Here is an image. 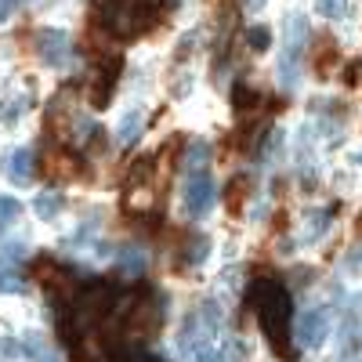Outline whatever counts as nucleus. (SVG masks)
<instances>
[{
  "label": "nucleus",
  "instance_id": "18",
  "mask_svg": "<svg viewBox=\"0 0 362 362\" xmlns=\"http://www.w3.org/2000/svg\"><path fill=\"white\" fill-rule=\"evenodd\" d=\"M329 218H334V210H315V214L308 218V232H305V239L308 243H315V239L329 228Z\"/></svg>",
  "mask_w": 362,
  "mask_h": 362
},
{
  "label": "nucleus",
  "instance_id": "3",
  "mask_svg": "<svg viewBox=\"0 0 362 362\" xmlns=\"http://www.w3.org/2000/svg\"><path fill=\"white\" fill-rule=\"evenodd\" d=\"M181 199H185V214H189V218H203L206 210H210V203H214V177H210L206 170L189 174Z\"/></svg>",
  "mask_w": 362,
  "mask_h": 362
},
{
  "label": "nucleus",
  "instance_id": "17",
  "mask_svg": "<svg viewBox=\"0 0 362 362\" xmlns=\"http://www.w3.org/2000/svg\"><path fill=\"white\" fill-rule=\"evenodd\" d=\"M232 105H235V112H250V109H261V105H264V98L257 95V90H250V87H235Z\"/></svg>",
  "mask_w": 362,
  "mask_h": 362
},
{
  "label": "nucleus",
  "instance_id": "21",
  "mask_svg": "<svg viewBox=\"0 0 362 362\" xmlns=\"http://www.w3.org/2000/svg\"><path fill=\"white\" fill-rule=\"evenodd\" d=\"M247 44H250V51H268L272 47V29H264V25L247 29Z\"/></svg>",
  "mask_w": 362,
  "mask_h": 362
},
{
  "label": "nucleus",
  "instance_id": "29",
  "mask_svg": "<svg viewBox=\"0 0 362 362\" xmlns=\"http://www.w3.org/2000/svg\"><path fill=\"white\" fill-rule=\"evenodd\" d=\"M247 8H264V0H243Z\"/></svg>",
  "mask_w": 362,
  "mask_h": 362
},
{
  "label": "nucleus",
  "instance_id": "30",
  "mask_svg": "<svg viewBox=\"0 0 362 362\" xmlns=\"http://www.w3.org/2000/svg\"><path fill=\"white\" fill-rule=\"evenodd\" d=\"M355 232H358V235H362V214H358V221H355Z\"/></svg>",
  "mask_w": 362,
  "mask_h": 362
},
{
  "label": "nucleus",
  "instance_id": "2",
  "mask_svg": "<svg viewBox=\"0 0 362 362\" xmlns=\"http://www.w3.org/2000/svg\"><path fill=\"white\" fill-rule=\"evenodd\" d=\"M329 337V315L326 308H308L293 319V344L305 348V351H315L322 341Z\"/></svg>",
  "mask_w": 362,
  "mask_h": 362
},
{
  "label": "nucleus",
  "instance_id": "20",
  "mask_svg": "<svg viewBox=\"0 0 362 362\" xmlns=\"http://www.w3.org/2000/svg\"><path fill=\"white\" fill-rule=\"evenodd\" d=\"M25 290V279L11 268H0V293H22Z\"/></svg>",
  "mask_w": 362,
  "mask_h": 362
},
{
  "label": "nucleus",
  "instance_id": "7",
  "mask_svg": "<svg viewBox=\"0 0 362 362\" xmlns=\"http://www.w3.org/2000/svg\"><path fill=\"white\" fill-rule=\"evenodd\" d=\"M37 279L44 283V290L51 297H66L73 290V279H69V272L62 264H54V261H40L37 264Z\"/></svg>",
  "mask_w": 362,
  "mask_h": 362
},
{
  "label": "nucleus",
  "instance_id": "13",
  "mask_svg": "<svg viewBox=\"0 0 362 362\" xmlns=\"http://www.w3.org/2000/svg\"><path fill=\"white\" fill-rule=\"evenodd\" d=\"M210 167V145L206 141H192L189 145V153H185V170L189 174H199Z\"/></svg>",
  "mask_w": 362,
  "mask_h": 362
},
{
  "label": "nucleus",
  "instance_id": "1",
  "mask_svg": "<svg viewBox=\"0 0 362 362\" xmlns=\"http://www.w3.org/2000/svg\"><path fill=\"white\" fill-rule=\"evenodd\" d=\"M247 305L257 312V322L264 329L268 344L276 348L279 358H293L290 341H293V300L283 283L276 279H254L247 290Z\"/></svg>",
  "mask_w": 362,
  "mask_h": 362
},
{
  "label": "nucleus",
  "instance_id": "10",
  "mask_svg": "<svg viewBox=\"0 0 362 362\" xmlns=\"http://www.w3.org/2000/svg\"><path fill=\"white\" fill-rule=\"evenodd\" d=\"M8 174H11L15 185H29V181H33V153H29V148H15Z\"/></svg>",
  "mask_w": 362,
  "mask_h": 362
},
{
  "label": "nucleus",
  "instance_id": "8",
  "mask_svg": "<svg viewBox=\"0 0 362 362\" xmlns=\"http://www.w3.org/2000/svg\"><path fill=\"white\" fill-rule=\"evenodd\" d=\"M22 351L33 358V362H62V355H58V348L40 334V329H29L25 341H22Z\"/></svg>",
  "mask_w": 362,
  "mask_h": 362
},
{
  "label": "nucleus",
  "instance_id": "28",
  "mask_svg": "<svg viewBox=\"0 0 362 362\" xmlns=\"http://www.w3.org/2000/svg\"><path fill=\"white\" fill-rule=\"evenodd\" d=\"M8 8H11V0H0V22L8 18Z\"/></svg>",
  "mask_w": 362,
  "mask_h": 362
},
{
  "label": "nucleus",
  "instance_id": "11",
  "mask_svg": "<svg viewBox=\"0 0 362 362\" xmlns=\"http://www.w3.org/2000/svg\"><path fill=\"white\" fill-rule=\"evenodd\" d=\"M141 119H145V116H141V109L124 112V119H119V127H116V145H124V148H127V145H134V141H138V134H141V127H145Z\"/></svg>",
  "mask_w": 362,
  "mask_h": 362
},
{
  "label": "nucleus",
  "instance_id": "6",
  "mask_svg": "<svg viewBox=\"0 0 362 362\" xmlns=\"http://www.w3.org/2000/svg\"><path fill=\"white\" fill-rule=\"evenodd\" d=\"M40 170H44V177H51V181H69V177L80 174V160H76L73 153H62V148H54V153H44Z\"/></svg>",
  "mask_w": 362,
  "mask_h": 362
},
{
  "label": "nucleus",
  "instance_id": "27",
  "mask_svg": "<svg viewBox=\"0 0 362 362\" xmlns=\"http://www.w3.org/2000/svg\"><path fill=\"white\" fill-rule=\"evenodd\" d=\"M348 268H351V272H362V250H355V254L348 257Z\"/></svg>",
  "mask_w": 362,
  "mask_h": 362
},
{
  "label": "nucleus",
  "instance_id": "24",
  "mask_svg": "<svg viewBox=\"0 0 362 362\" xmlns=\"http://www.w3.org/2000/svg\"><path fill=\"white\" fill-rule=\"evenodd\" d=\"M196 362H232V358H228V351H221V348L203 344V348L196 351Z\"/></svg>",
  "mask_w": 362,
  "mask_h": 362
},
{
  "label": "nucleus",
  "instance_id": "12",
  "mask_svg": "<svg viewBox=\"0 0 362 362\" xmlns=\"http://www.w3.org/2000/svg\"><path fill=\"white\" fill-rule=\"evenodd\" d=\"M247 177H232L228 181V192H225V206L228 214H243V203H247Z\"/></svg>",
  "mask_w": 362,
  "mask_h": 362
},
{
  "label": "nucleus",
  "instance_id": "5",
  "mask_svg": "<svg viewBox=\"0 0 362 362\" xmlns=\"http://www.w3.org/2000/svg\"><path fill=\"white\" fill-rule=\"evenodd\" d=\"M119 73H124L119 58H109V62H102V66H98L95 83H90V105L105 109V105L112 102V90H116V83H119Z\"/></svg>",
  "mask_w": 362,
  "mask_h": 362
},
{
  "label": "nucleus",
  "instance_id": "31",
  "mask_svg": "<svg viewBox=\"0 0 362 362\" xmlns=\"http://www.w3.org/2000/svg\"><path fill=\"white\" fill-rule=\"evenodd\" d=\"M148 362H163V358H148Z\"/></svg>",
  "mask_w": 362,
  "mask_h": 362
},
{
  "label": "nucleus",
  "instance_id": "9",
  "mask_svg": "<svg viewBox=\"0 0 362 362\" xmlns=\"http://www.w3.org/2000/svg\"><path fill=\"white\" fill-rule=\"evenodd\" d=\"M337 62H341V51H337V44L329 40V37L315 40V51H312V66H315V73H319V76H329Z\"/></svg>",
  "mask_w": 362,
  "mask_h": 362
},
{
  "label": "nucleus",
  "instance_id": "19",
  "mask_svg": "<svg viewBox=\"0 0 362 362\" xmlns=\"http://www.w3.org/2000/svg\"><path fill=\"white\" fill-rule=\"evenodd\" d=\"M156 167V156H141V160H134V167L127 170V185L134 189V185H145V177H148V170Z\"/></svg>",
  "mask_w": 362,
  "mask_h": 362
},
{
  "label": "nucleus",
  "instance_id": "22",
  "mask_svg": "<svg viewBox=\"0 0 362 362\" xmlns=\"http://www.w3.org/2000/svg\"><path fill=\"white\" fill-rule=\"evenodd\" d=\"M315 11H319L322 18H344L348 0H315Z\"/></svg>",
  "mask_w": 362,
  "mask_h": 362
},
{
  "label": "nucleus",
  "instance_id": "14",
  "mask_svg": "<svg viewBox=\"0 0 362 362\" xmlns=\"http://www.w3.org/2000/svg\"><path fill=\"white\" fill-rule=\"evenodd\" d=\"M33 210H37V218H40V221H54V218H58V210H62V196H54V192H37Z\"/></svg>",
  "mask_w": 362,
  "mask_h": 362
},
{
  "label": "nucleus",
  "instance_id": "26",
  "mask_svg": "<svg viewBox=\"0 0 362 362\" xmlns=\"http://www.w3.org/2000/svg\"><path fill=\"white\" fill-rule=\"evenodd\" d=\"M18 351H22V348H18L11 337H0V362H11Z\"/></svg>",
  "mask_w": 362,
  "mask_h": 362
},
{
  "label": "nucleus",
  "instance_id": "15",
  "mask_svg": "<svg viewBox=\"0 0 362 362\" xmlns=\"http://www.w3.org/2000/svg\"><path fill=\"white\" fill-rule=\"evenodd\" d=\"M210 254V239L206 235H192L185 247H181V264H199Z\"/></svg>",
  "mask_w": 362,
  "mask_h": 362
},
{
  "label": "nucleus",
  "instance_id": "23",
  "mask_svg": "<svg viewBox=\"0 0 362 362\" xmlns=\"http://www.w3.org/2000/svg\"><path fill=\"white\" fill-rule=\"evenodd\" d=\"M22 112H25V98H15V102L8 98L4 105H0V119H4V124H8V127L15 124V119H18Z\"/></svg>",
  "mask_w": 362,
  "mask_h": 362
},
{
  "label": "nucleus",
  "instance_id": "25",
  "mask_svg": "<svg viewBox=\"0 0 362 362\" xmlns=\"http://www.w3.org/2000/svg\"><path fill=\"white\" fill-rule=\"evenodd\" d=\"M15 218H18V203L4 196V199H0V228H4L8 221H15Z\"/></svg>",
  "mask_w": 362,
  "mask_h": 362
},
{
  "label": "nucleus",
  "instance_id": "16",
  "mask_svg": "<svg viewBox=\"0 0 362 362\" xmlns=\"http://www.w3.org/2000/svg\"><path fill=\"white\" fill-rule=\"evenodd\" d=\"M119 272H124L127 279H138L145 272V254L141 250H124L119 254Z\"/></svg>",
  "mask_w": 362,
  "mask_h": 362
},
{
  "label": "nucleus",
  "instance_id": "4",
  "mask_svg": "<svg viewBox=\"0 0 362 362\" xmlns=\"http://www.w3.org/2000/svg\"><path fill=\"white\" fill-rule=\"evenodd\" d=\"M37 54H40L44 66L62 69L69 62V33H62V29H40L37 33Z\"/></svg>",
  "mask_w": 362,
  "mask_h": 362
}]
</instances>
